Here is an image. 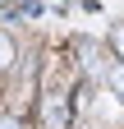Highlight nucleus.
<instances>
[{"label":"nucleus","mask_w":124,"mask_h":129,"mask_svg":"<svg viewBox=\"0 0 124 129\" xmlns=\"http://www.w3.org/2000/svg\"><path fill=\"white\" fill-rule=\"evenodd\" d=\"M110 46H115V55L124 60V28H115V32H110Z\"/></svg>","instance_id":"4"},{"label":"nucleus","mask_w":124,"mask_h":129,"mask_svg":"<svg viewBox=\"0 0 124 129\" xmlns=\"http://www.w3.org/2000/svg\"><path fill=\"white\" fill-rule=\"evenodd\" d=\"M0 129H23V124H19V120H9V115H5V120H0Z\"/></svg>","instance_id":"5"},{"label":"nucleus","mask_w":124,"mask_h":129,"mask_svg":"<svg viewBox=\"0 0 124 129\" xmlns=\"http://www.w3.org/2000/svg\"><path fill=\"white\" fill-rule=\"evenodd\" d=\"M5 64H14V42L0 32V69H5Z\"/></svg>","instance_id":"2"},{"label":"nucleus","mask_w":124,"mask_h":129,"mask_svg":"<svg viewBox=\"0 0 124 129\" xmlns=\"http://www.w3.org/2000/svg\"><path fill=\"white\" fill-rule=\"evenodd\" d=\"M110 88L124 97V60H119V64H110Z\"/></svg>","instance_id":"3"},{"label":"nucleus","mask_w":124,"mask_h":129,"mask_svg":"<svg viewBox=\"0 0 124 129\" xmlns=\"http://www.w3.org/2000/svg\"><path fill=\"white\" fill-rule=\"evenodd\" d=\"M46 124L51 129H69V102L65 97H51L46 102Z\"/></svg>","instance_id":"1"}]
</instances>
